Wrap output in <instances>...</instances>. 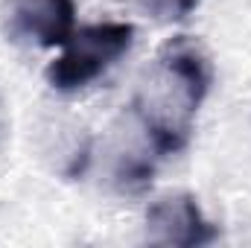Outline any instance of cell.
<instances>
[{
  "label": "cell",
  "instance_id": "cell-1",
  "mask_svg": "<svg viewBox=\"0 0 251 248\" xmlns=\"http://www.w3.org/2000/svg\"><path fill=\"white\" fill-rule=\"evenodd\" d=\"M210 91V62L190 38L164 44L146 82L131 102L155 158L176 155L187 146L199 105Z\"/></svg>",
  "mask_w": 251,
  "mask_h": 248
},
{
  "label": "cell",
  "instance_id": "cell-5",
  "mask_svg": "<svg viewBox=\"0 0 251 248\" xmlns=\"http://www.w3.org/2000/svg\"><path fill=\"white\" fill-rule=\"evenodd\" d=\"M201 0H137L140 12L149 15L152 21L158 24H176V21H184L187 15H193L199 9Z\"/></svg>",
  "mask_w": 251,
  "mask_h": 248
},
{
  "label": "cell",
  "instance_id": "cell-2",
  "mask_svg": "<svg viewBox=\"0 0 251 248\" xmlns=\"http://www.w3.org/2000/svg\"><path fill=\"white\" fill-rule=\"evenodd\" d=\"M131 41H134V26L123 21L91 24V26L76 29L62 47V56H56L47 64L50 88L64 91V94L88 88L123 53H128Z\"/></svg>",
  "mask_w": 251,
  "mask_h": 248
},
{
  "label": "cell",
  "instance_id": "cell-3",
  "mask_svg": "<svg viewBox=\"0 0 251 248\" xmlns=\"http://www.w3.org/2000/svg\"><path fill=\"white\" fill-rule=\"evenodd\" d=\"M3 35L15 44L64 47L76 32L73 0H6L0 12Z\"/></svg>",
  "mask_w": 251,
  "mask_h": 248
},
{
  "label": "cell",
  "instance_id": "cell-4",
  "mask_svg": "<svg viewBox=\"0 0 251 248\" xmlns=\"http://www.w3.org/2000/svg\"><path fill=\"white\" fill-rule=\"evenodd\" d=\"M146 237L155 246L199 248L219 237V228L204 219L190 193H170L146 210Z\"/></svg>",
  "mask_w": 251,
  "mask_h": 248
}]
</instances>
